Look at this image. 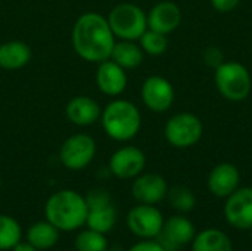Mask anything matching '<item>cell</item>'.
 Returning a JSON list of instances; mask_svg holds the SVG:
<instances>
[{
  "mask_svg": "<svg viewBox=\"0 0 252 251\" xmlns=\"http://www.w3.org/2000/svg\"><path fill=\"white\" fill-rule=\"evenodd\" d=\"M21 235L19 223L7 215H0V250H12L21 241Z\"/></svg>",
  "mask_w": 252,
  "mask_h": 251,
  "instance_id": "603a6c76",
  "label": "cell"
},
{
  "mask_svg": "<svg viewBox=\"0 0 252 251\" xmlns=\"http://www.w3.org/2000/svg\"><path fill=\"white\" fill-rule=\"evenodd\" d=\"M139 41H140L142 50L148 55H152V56L162 55L168 47L167 34H162V33H158V31H154L149 28L142 34Z\"/></svg>",
  "mask_w": 252,
  "mask_h": 251,
  "instance_id": "484cf974",
  "label": "cell"
},
{
  "mask_svg": "<svg viewBox=\"0 0 252 251\" xmlns=\"http://www.w3.org/2000/svg\"><path fill=\"white\" fill-rule=\"evenodd\" d=\"M128 251H165L158 241L154 240H143L134 244Z\"/></svg>",
  "mask_w": 252,
  "mask_h": 251,
  "instance_id": "83f0119b",
  "label": "cell"
},
{
  "mask_svg": "<svg viewBox=\"0 0 252 251\" xmlns=\"http://www.w3.org/2000/svg\"><path fill=\"white\" fill-rule=\"evenodd\" d=\"M65 251H71V250H65Z\"/></svg>",
  "mask_w": 252,
  "mask_h": 251,
  "instance_id": "836d02e7",
  "label": "cell"
},
{
  "mask_svg": "<svg viewBox=\"0 0 252 251\" xmlns=\"http://www.w3.org/2000/svg\"><path fill=\"white\" fill-rule=\"evenodd\" d=\"M241 0H211V4L216 10L221 12V13H226V12H230L233 10L238 4H239Z\"/></svg>",
  "mask_w": 252,
  "mask_h": 251,
  "instance_id": "f1b7e54d",
  "label": "cell"
},
{
  "mask_svg": "<svg viewBox=\"0 0 252 251\" xmlns=\"http://www.w3.org/2000/svg\"><path fill=\"white\" fill-rule=\"evenodd\" d=\"M100 123L105 133L111 139L127 142L139 133L142 126V115L133 102L126 99H115L102 109Z\"/></svg>",
  "mask_w": 252,
  "mask_h": 251,
  "instance_id": "3957f363",
  "label": "cell"
},
{
  "mask_svg": "<svg viewBox=\"0 0 252 251\" xmlns=\"http://www.w3.org/2000/svg\"><path fill=\"white\" fill-rule=\"evenodd\" d=\"M164 226L162 213L151 204H139L127 215V228L142 240H154Z\"/></svg>",
  "mask_w": 252,
  "mask_h": 251,
  "instance_id": "9c48e42d",
  "label": "cell"
},
{
  "mask_svg": "<svg viewBox=\"0 0 252 251\" xmlns=\"http://www.w3.org/2000/svg\"><path fill=\"white\" fill-rule=\"evenodd\" d=\"M86 198L71 189H62L49 197L44 206V216L59 231H75L87 220Z\"/></svg>",
  "mask_w": 252,
  "mask_h": 251,
  "instance_id": "7a4b0ae2",
  "label": "cell"
},
{
  "mask_svg": "<svg viewBox=\"0 0 252 251\" xmlns=\"http://www.w3.org/2000/svg\"><path fill=\"white\" fill-rule=\"evenodd\" d=\"M167 198H168L170 206L176 212H179L180 215L192 212L195 209V206H196L195 194L186 186H174V188L168 189Z\"/></svg>",
  "mask_w": 252,
  "mask_h": 251,
  "instance_id": "cb8c5ba5",
  "label": "cell"
},
{
  "mask_svg": "<svg viewBox=\"0 0 252 251\" xmlns=\"http://www.w3.org/2000/svg\"><path fill=\"white\" fill-rule=\"evenodd\" d=\"M142 101L154 112H165L174 102V89L173 84L161 77L151 75L142 84Z\"/></svg>",
  "mask_w": 252,
  "mask_h": 251,
  "instance_id": "7c38bea8",
  "label": "cell"
},
{
  "mask_svg": "<svg viewBox=\"0 0 252 251\" xmlns=\"http://www.w3.org/2000/svg\"><path fill=\"white\" fill-rule=\"evenodd\" d=\"M168 185L161 175L157 173H140L134 178L131 185V194L139 204H151L155 206L167 198Z\"/></svg>",
  "mask_w": 252,
  "mask_h": 251,
  "instance_id": "5bb4252c",
  "label": "cell"
},
{
  "mask_svg": "<svg viewBox=\"0 0 252 251\" xmlns=\"http://www.w3.org/2000/svg\"><path fill=\"white\" fill-rule=\"evenodd\" d=\"M106 251H114V250H106Z\"/></svg>",
  "mask_w": 252,
  "mask_h": 251,
  "instance_id": "d6a6232c",
  "label": "cell"
},
{
  "mask_svg": "<svg viewBox=\"0 0 252 251\" xmlns=\"http://www.w3.org/2000/svg\"><path fill=\"white\" fill-rule=\"evenodd\" d=\"M71 40L77 55L93 64L109 59L117 41L108 19L97 12H86L75 21Z\"/></svg>",
  "mask_w": 252,
  "mask_h": 251,
  "instance_id": "6da1fadb",
  "label": "cell"
},
{
  "mask_svg": "<svg viewBox=\"0 0 252 251\" xmlns=\"http://www.w3.org/2000/svg\"><path fill=\"white\" fill-rule=\"evenodd\" d=\"M241 183V173L232 163L217 164L208 176V189L217 198H227Z\"/></svg>",
  "mask_w": 252,
  "mask_h": 251,
  "instance_id": "9a60e30c",
  "label": "cell"
},
{
  "mask_svg": "<svg viewBox=\"0 0 252 251\" xmlns=\"http://www.w3.org/2000/svg\"><path fill=\"white\" fill-rule=\"evenodd\" d=\"M143 50L134 41L130 40H120L115 41L109 59L118 64L124 70L137 68L143 62Z\"/></svg>",
  "mask_w": 252,
  "mask_h": 251,
  "instance_id": "44dd1931",
  "label": "cell"
},
{
  "mask_svg": "<svg viewBox=\"0 0 252 251\" xmlns=\"http://www.w3.org/2000/svg\"><path fill=\"white\" fill-rule=\"evenodd\" d=\"M0 188H1V178H0Z\"/></svg>",
  "mask_w": 252,
  "mask_h": 251,
  "instance_id": "1f68e13d",
  "label": "cell"
},
{
  "mask_svg": "<svg viewBox=\"0 0 252 251\" xmlns=\"http://www.w3.org/2000/svg\"><path fill=\"white\" fill-rule=\"evenodd\" d=\"M31 47L21 40H10L0 44V68L19 70L31 61Z\"/></svg>",
  "mask_w": 252,
  "mask_h": 251,
  "instance_id": "d6986e66",
  "label": "cell"
},
{
  "mask_svg": "<svg viewBox=\"0 0 252 251\" xmlns=\"http://www.w3.org/2000/svg\"><path fill=\"white\" fill-rule=\"evenodd\" d=\"M182 22V10L180 7L170 0H164L157 3L148 13V28L170 34L173 33Z\"/></svg>",
  "mask_w": 252,
  "mask_h": 251,
  "instance_id": "2e32d148",
  "label": "cell"
},
{
  "mask_svg": "<svg viewBox=\"0 0 252 251\" xmlns=\"http://www.w3.org/2000/svg\"><path fill=\"white\" fill-rule=\"evenodd\" d=\"M96 83L102 93L108 96H118L127 87V74L111 59H106L99 64L96 71Z\"/></svg>",
  "mask_w": 252,
  "mask_h": 251,
  "instance_id": "e0dca14e",
  "label": "cell"
},
{
  "mask_svg": "<svg viewBox=\"0 0 252 251\" xmlns=\"http://www.w3.org/2000/svg\"><path fill=\"white\" fill-rule=\"evenodd\" d=\"M216 86L223 98L232 102H241L251 93L252 80L245 65L230 61L216 68Z\"/></svg>",
  "mask_w": 252,
  "mask_h": 251,
  "instance_id": "5b68a950",
  "label": "cell"
},
{
  "mask_svg": "<svg viewBox=\"0 0 252 251\" xmlns=\"http://www.w3.org/2000/svg\"><path fill=\"white\" fill-rule=\"evenodd\" d=\"M75 249L77 251H106L108 240L105 234L93 229H86L75 237Z\"/></svg>",
  "mask_w": 252,
  "mask_h": 251,
  "instance_id": "d4e9b609",
  "label": "cell"
},
{
  "mask_svg": "<svg viewBox=\"0 0 252 251\" xmlns=\"http://www.w3.org/2000/svg\"><path fill=\"white\" fill-rule=\"evenodd\" d=\"M202 121L190 112H180L173 115L164 129L167 142L171 146L185 149L196 145L202 138Z\"/></svg>",
  "mask_w": 252,
  "mask_h": 251,
  "instance_id": "52a82bcc",
  "label": "cell"
},
{
  "mask_svg": "<svg viewBox=\"0 0 252 251\" xmlns=\"http://www.w3.org/2000/svg\"><path fill=\"white\" fill-rule=\"evenodd\" d=\"M96 155V142L90 135L77 133L69 136L59 149V160L68 170L86 169Z\"/></svg>",
  "mask_w": 252,
  "mask_h": 251,
  "instance_id": "ba28073f",
  "label": "cell"
},
{
  "mask_svg": "<svg viewBox=\"0 0 252 251\" xmlns=\"http://www.w3.org/2000/svg\"><path fill=\"white\" fill-rule=\"evenodd\" d=\"M146 166V157L137 146L127 145L117 149L109 160V170L118 179H134Z\"/></svg>",
  "mask_w": 252,
  "mask_h": 251,
  "instance_id": "4fadbf2b",
  "label": "cell"
},
{
  "mask_svg": "<svg viewBox=\"0 0 252 251\" xmlns=\"http://www.w3.org/2000/svg\"><path fill=\"white\" fill-rule=\"evenodd\" d=\"M87 203V220L89 229L97 231L100 234H108L117 222V210L112 203L111 194L106 189L96 188L87 192L84 197Z\"/></svg>",
  "mask_w": 252,
  "mask_h": 251,
  "instance_id": "8992f818",
  "label": "cell"
},
{
  "mask_svg": "<svg viewBox=\"0 0 252 251\" xmlns=\"http://www.w3.org/2000/svg\"><path fill=\"white\" fill-rule=\"evenodd\" d=\"M204 61L213 68H217L224 62V55L219 47H208L204 53Z\"/></svg>",
  "mask_w": 252,
  "mask_h": 251,
  "instance_id": "4316f807",
  "label": "cell"
},
{
  "mask_svg": "<svg viewBox=\"0 0 252 251\" xmlns=\"http://www.w3.org/2000/svg\"><path fill=\"white\" fill-rule=\"evenodd\" d=\"M224 219L235 229L250 231L252 228V188H238L226 198Z\"/></svg>",
  "mask_w": 252,
  "mask_h": 251,
  "instance_id": "8fae6325",
  "label": "cell"
},
{
  "mask_svg": "<svg viewBox=\"0 0 252 251\" xmlns=\"http://www.w3.org/2000/svg\"><path fill=\"white\" fill-rule=\"evenodd\" d=\"M27 241L37 250H49L59 241V229L49 220L37 222L27 231Z\"/></svg>",
  "mask_w": 252,
  "mask_h": 251,
  "instance_id": "7402d4cb",
  "label": "cell"
},
{
  "mask_svg": "<svg viewBox=\"0 0 252 251\" xmlns=\"http://www.w3.org/2000/svg\"><path fill=\"white\" fill-rule=\"evenodd\" d=\"M109 27L118 40L136 41L148 30V15L134 3H120L108 15Z\"/></svg>",
  "mask_w": 252,
  "mask_h": 251,
  "instance_id": "277c9868",
  "label": "cell"
},
{
  "mask_svg": "<svg viewBox=\"0 0 252 251\" xmlns=\"http://www.w3.org/2000/svg\"><path fill=\"white\" fill-rule=\"evenodd\" d=\"M65 114H66V118L72 124L86 127V126L96 123L97 120H100L102 109L93 98L81 95V96L72 98L66 104Z\"/></svg>",
  "mask_w": 252,
  "mask_h": 251,
  "instance_id": "ac0fdd59",
  "label": "cell"
},
{
  "mask_svg": "<svg viewBox=\"0 0 252 251\" xmlns=\"http://www.w3.org/2000/svg\"><path fill=\"white\" fill-rule=\"evenodd\" d=\"M250 235H251V238H252V228L250 229Z\"/></svg>",
  "mask_w": 252,
  "mask_h": 251,
  "instance_id": "4dcf8cb0",
  "label": "cell"
},
{
  "mask_svg": "<svg viewBox=\"0 0 252 251\" xmlns=\"http://www.w3.org/2000/svg\"><path fill=\"white\" fill-rule=\"evenodd\" d=\"M12 251H38V250H37L34 246H31L28 241H27V243H21V241H19V243L12 249Z\"/></svg>",
  "mask_w": 252,
  "mask_h": 251,
  "instance_id": "f546056e",
  "label": "cell"
},
{
  "mask_svg": "<svg viewBox=\"0 0 252 251\" xmlns=\"http://www.w3.org/2000/svg\"><path fill=\"white\" fill-rule=\"evenodd\" d=\"M196 235L193 223L183 215L171 216L164 220V226L157 237V241L165 251H179L186 244H190Z\"/></svg>",
  "mask_w": 252,
  "mask_h": 251,
  "instance_id": "30bf717a",
  "label": "cell"
},
{
  "mask_svg": "<svg viewBox=\"0 0 252 251\" xmlns=\"http://www.w3.org/2000/svg\"><path fill=\"white\" fill-rule=\"evenodd\" d=\"M190 246L192 251H233L230 237L217 228H208L198 232Z\"/></svg>",
  "mask_w": 252,
  "mask_h": 251,
  "instance_id": "ffe728a7",
  "label": "cell"
}]
</instances>
